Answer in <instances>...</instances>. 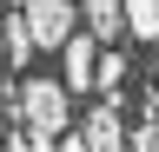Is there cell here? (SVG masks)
<instances>
[{"label": "cell", "mask_w": 159, "mask_h": 152, "mask_svg": "<svg viewBox=\"0 0 159 152\" xmlns=\"http://www.w3.org/2000/svg\"><path fill=\"white\" fill-rule=\"evenodd\" d=\"M0 46H7V60H13V66H20V60L33 53V33H27V13H13V20H7V33H0Z\"/></svg>", "instance_id": "8"}, {"label": "cell", "mask_w": 159, "mask_h": 152, "mask_svg": "<svg viewBox=\"0 0 159 152\" xmlns=\"http://www.w3.org/2000/svg\"><path fill=\"white\" fill-rule=\"evenodd\" d=\"M80 139H86V152H119V145H126V126H119L113 99H99V106L86 112V126H80Z\"/></svg>", "instance_id": "4"}, {"label": "cell", "mask_w": 159, "mask_h": 152, "mask_svg": "<svg viewBox=\"0 0 159 152\" xmlns=\"http://www.w3.org/2000/svg\"><path fill=\"white\" fill-rule=\"evenodd\" d=\"M93 60H99V33L73 27L60 40V80H66V93H93Z\"/></svg>", "instance_id": "3"}, {"label": "cell", "mask_w": 159, "mask_h": 152, "mask_svg": "<svg viewBox=\"0 0 159 152\" xmlns=\"http://www.w3.org/2000/svg\"><path fill=\"white\" fill-rule=\"evenodd\" d=\"M27 33H33V53H60V40L80 27V0H27Z\"/></svg>", "instance_id": "2"}, {"label": "cell", "mask_w": 159, "mask_h": 152, "mask_svg": "<svg viewBox=\"0 0 159 152\" xmlns=\"http://www.w3.org/2000/svg\"><path fill=\"white\" fill-rule=\"evenodd\" d=\"M126 86V53H99L93 60V93H119Z\"/></svg>", "instance_id": "7"}, {"label": "cell", "mask_w": 159, "mask_h": 152, "mask_svg": "<svg viewBox=\"0 0 159 152\" xmlns=\"http://www.w3.org/2000/svg\"><path fill=\"white\" fill-rule=\"evenodd\" d=\"M66 80H27L20 86V119H27V139L47 152V145H60V132H66Z\"/></svg>", "instance_id": "1"}, {"label": "cell", "mask_w": 159, "mask_h": 152, "mask_svg": "<svg viewBox=\"0 0 159 152\" xmlns=\"http://www.w3.org/2000/svg\"><path fill=\"white\" fill-rule=\"evenodd\" d=\"M80 20L86 33H99V46H113L126 33V0H80Z\"/></svg>", "instance_id": "5"}, {"label": "cell", "mask_w": 159, "mask_h": 152, "mask_svg": "<svg viewBox=\"0 0 159 152\" xmlns=\"http://www.w3.org/2000/svg\"><path fill=\"white\" fill-rule=\"evenodd\" d=\"M126 33L133 40H159V0H126Z\"/></svg>", "instance_id": "6"}]
</instances>
